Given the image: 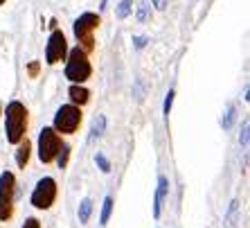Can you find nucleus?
<instances>
[{"label": "nucleus", "instance_id": "f257e3e1", "mask_svg": "<svg viewBox=\"0 0 250 228\" xmlns=\"http://www.w3.org/2000/svg\"><path fill=\"white\" fill-rule=\"evenodd\" d=\"M27 127H29V111L23 102L12 100L5 109V134L7 142L18 145V142L27 138Z\"/></svg>", "mask_w": 250, "mask_h": 228}, {"label": "nucleus", "instance_id": "f03ea898", "mask_svg": "<svg viewBox=\"0 0 250 228\" xmlns=\"http://www.w3.org/2000/svg\"><path fill=\"white\" fill-rule=\"evenodd\" d=\"M102 25V16L95 12H83L82 16L77 18L75 23H72V32H75V39L86 54L95 52V47H97V41H95V32L99 29Z\"/></svg>", "mask_w": 250, "mask_h": 228}, {"label": "nucleus", "instance_id": "7ed1b4c3", "mask_svg": "<svg viewBox=\"0 0 250 228\" xmlns=\"http://www.w3.org/2000/svg\"><path fill=\"white\" fill-rule=\"evenodd\" d=\"M93 77V64L88 54L83 52L82 47H72L68 50L65 57V79L70 84H86Z\"/></svg>", "mask_w": 250, "mask_h": 228}, {"label": "nucleus", "instance_id": "20e7f679", "mask_svg": "<svg viewBox=\"0 0 250 228\" xmlns=\"http://www.w3.org/2000/svg\"><path fill=\"white\" fill-rule=\"evenodd\" d=\"M82 120H83L82 106L63 104V106H59L57 113H54L52 129L57 131L59 136H72V134H77V131H79V127H82Z\"/></svg>", "mask_w": 250, "mask_h": 228}, {"label": "nucleus", "instance_id": "39448f33", "mask_svg": "<svg viewBox=\"0 0 250 228\" xmlns=\"http://www.w3.org/2000/svg\"><path fill=\"white\" fill-rule=\"evenodd\" d=\"M14 199H16V176L5 170L0 174V222H9L14 217Z\"/></svg>", "mask_w": 250, "mask_h": 228}, {"label": "nucleus", "instance_id": "423d86ee", "mask_svg": "<svg viewBox=\"0 0 250 228\" xmlns=\"http://www.w3.org/2000/svg\"><path fill=\"white\" fill-rule=\"evenodd\" d=\"M57 194H59V187L57 181L52 176H43L41 181L36 183V187L32 190V197H29V204L34 205L36 210H50L57 201Z\"/></svg>", "mask_w": 250, "mask_h": 228}, {"label": "nucleus", "instance_id": "0eeeda50", "mask_svg": "<svg viewBox=\"0 0 250 228\" xmlns=\"http://www.w3.org/2000/svg\"><path fill=\"white\" fill-rule=\"evenodd\" d=\"M61 145H63L61 136H59L52 127H43L41 134H39V160L45 165L54 163Z\"/></svg>", "mask_w": 250, "mask_h": 228}, {"label": "nucleus", "instance_id": "6e6552de", "mask_svg": "<svg viewBox=\"0 0 250 228\" xmlns=\"http://www.w3.org/2000/svg\"><path fill=\"white\" fill-rule=\"evenodd\" d=\"M68 39L61 29H52V34L47 39V46H45V64L47 66H57L61 61H65L68 57Z\"/></svg>", "mask_w": 250, "mask_h": 228}, {"label": "nucleus", "instance_id": "1a4fd4ad", "mask_svg": "<svg viewBox=\"0 0 250 228\" xmlns=\"http://www.w3.org/2000/svg\"><path fill=\"white\" fill-rule=\"evenodd\" d=\"M169 194V179L167 176H158V187H156V199H153V217L160 219V212H163V204Z\"/></svg>", "mask_w": 250, "mask_h": 228}, {"label": "nucleus", "instance_id": "9d476101", "mask_svg": "<svg viewBox=\"0 0 250 228\" xmlns=\"http://www.w3.org/2000/svg\"><path fill=\"white\" fill-rule=\"evenodd\" d=\"M68 97H70V104H75V106H86L88 102H90V91H88L83 84H70Z\"/></svg>", "mask_w": 250, "mask_h": 228}, {"label": "nucleus", "instance_id": "9b49d317", "mask_svg": "<svg viewBox=\"0 0 250 228\" xmlns=\"http://www.w3.org/2000/svg\"><path fill=\"white\" fill-rule=\"evenodd\" d=\"M29 156H32V142H29L27 138H23V140L16 145V165L21 167V170L27 167Z\"/></svg>", "mask_w": 250, "mask_h": 228}, {"label": "nucleus", "instance_id": "f8f14e48", "mask_svg": "<svg viewBox=\"0 0 250 228\" xmlns=\"http://www.w3.org/2000/svg\"><path fill=\"white\" fill-rule=\"evenodd\" d=\"M131 12H133V0H120V5L115 9V16L120 21H124V18L131 16Z\"/></svg>", "mask_w": 250, "mask_h": 228}, {"label": "nucleus", "instance_id": "ddd939ff", "mask_svg": "<svg viewBox=\"0 0 250 228\" xmlns=\"http://www.w3.org/2000/svg\"><path fill=\"white\" fill-rule=\"evenodd\" d=\"M90 215H93V201L86 197V199L79 204V222H82V224H88Z\"/></svg>", "mask_w": 250, "mask_h": 228}, {"label": "nucleus", "instance_id": "4468645a", "mask_svg": "<svg viewBox=\"0 0 250 228\" xmlns=\"http://www.w3.org/2000/svg\"><path fill=\"white\" fill-rule=\"evenodd\" d=\"M111 212H113V197H106L104 205H102V217H99V224H102V226H106V224H108Z\"/></svg>", "mask_w": 250, "mask_h": 228}, {"label": "nucleus", "instance_id": "2eb2a0df", "mask_svg": "<svg viewBox=\"0 0 250 228\" xmlns=\"http://www.w3.org/2000/svg\"><path fill=\"white\" fill-rule=\"evenodd\" d=\"M104 129H106V117L104 115H97L93 120V129H90V138H97V136L104 134Z\"/></svg>", "mask_w": 250, "mask_h": 228}, {"label": "nucleus", "instance_id": "dca6fc26", "mask_svg": "<svg viewBox=\"0 0 250 228\" xmlns=\"http://www.w3.org/2000/svg\"><path fill=\"white\" fill-rule=\"evenodd\" d=\"M68 160H70V145H61V149H59V154H57V163H59V167L61 170H65L68 167Z\"/></svg>", "mask_w": 250, "mask_h": 228}, {"label": "nucleus", "instance_id": "f3484780", "mask_svg": "<svg viewBox=\"0 0 250 228\" xmlns=\"http://www.w3.org/2000/svg\"><path fill=\"white\" fill-rule=\"evenodd\" d=\"M234 117H237V109H234L232 104H228V106H226V115H223V120H221L223 129H232Z\"/></svg>", "mask_w": 250, "mask_h": 228}, {"label": "nucleus", "instance_id": "a211bd4d", "mask_svg": "<svg viewBox=\"0 0 250 228\" xmlns=\"http://www.w3.org/2000/svg\"><path fill=\"white\" fill-rule=\"evenodd\" d=\"M149 18H151V7L146 5V2H142V5L138 7V21L140 23H146Z\"/></svg>", "mask_w": 250, "mask_h": 228}, {"label": "nucleus", "instance_id": "6ab92c4d", "mask_svg": "<svg viewBox=\"0 0 250 228\" xmlns=\"http://www.w3.org/2000/svg\"><path fill=\"white\" fill-rule=\"evenodd\" d=\"M39 72H41V61H29L27 64V77L29 79H36V77H39Z\"/></svg>", "mask_w": 250, "mask_h": 228}, {"label": "nucleus", "instance_id": "aec40b11", "mask_svg": "<svg viewBox=\"0 0 250 228\" xmlns=\"http://www.w3.org/2000/svg\"><path fill=\"white\" fill-rule=\"evenodd\" d=\"M95 163L99 165V170L104 172V174H108V172H111V163H108V158H106L104 154H97V156H95Z\"/></svg>", "mask_w": 250, "mask_h": 228}, {"label": "nucleus", "instance_id": "412c9836", "mask_svg": "<svg viewBox=\"0 0 250 228\" xmlns=\"http://www.w3.org/2000/svg\"><path fill=\"white\" fill-rule=\"evenodd\" d=\"M174 97H176L174 91H169V93L165 95V106H163V113H165V115H169V113H171V106H174Z\"/></svg>", "mask_w": 250, "mask_h": 228}, {"label": "nucleus", "instance_id": "4be33fe9", "mask_svg": "<svg viewBox=\"0 0 250 228\" xmlns=\"http://www.w3.org/2000/svg\"><path fill=\"white\" fill-rule=\"evenodd\" d=\"M248 129H250V122L246 120L244 127H241V136H239V142H241L244 147H248Z\"/></svg>", "mask_w": 250, "mask_h": 228}, {"label": "nucleus", "instance_id": "5701e85b", "mask_svg": "<svg viewBox=\"0 0 250 228\" xmlns=\"http://www.w3.org/2000/svg\"><path fill=\"white\" fill-rule=\"evenodd\" d=\"M149 43V39L146 36H133V46H135V50H142V47Z\"/></svg>", "mask_w": 250, "mask_h": 228}, {"label": "nucleus", "instance_id": "b1692460", "mask_svg": "<svg viewBox=\"0 0 250 228\" xmlns=\"http://www.w3.org/2000/svg\"><path fill=\"white\" fill-rule=\"evenodd\" d=\"M23 228H41V222H39L36 217H29V219H25Z\"/></svg>", "mask_w": 250, "mask_h": 228}, {"label": "nucleus", "instance_id": "393cba45", "mask_svg": "<svg viewBox=\"0 0 250 228\" xmlns=\"http://www.w3.org/2000/svg\"><path fill=\"white\" fill-rule=\"evenodd\" d=\"M167 2L169 0H151V5L156 7L158 12H165V9H167Z\"/></svg>", "mask_w": 250, "mask_h": 228}, {"label": "nucleus", "instance_id": "a878e982", "mask_svg": "<svg viewBox=\"0 0 250 228\" xmlns=\"http://www.w3.org/2000/svg\"><path fill=\"white\" fill-rule=\"evenodd\" d=\"M135 97H138V102L142 100V82L135 84Z\"/></svg>", "mask_w": 250, "mask_h": 228}, {"label": "nucleus", "instance_id": "bb28decb", "mask_svg": "<svg viewBox=\"0 0 250 228\" xmlns=\"http://www.w3.org/2000/svg\"><path fill=\"white\" fill-rule=\"evenodd\" d=\"M5 2H7V0H0V5H5Z\"/></svg>", "mask_w": 250, "mask_h": 228}, {"label": "nucleus", "instance_id": "cd10ccee", "mask_svg": "<svg viewBox=\"0 0 250 228\" xmlns=\"http://www.w3.org/2000/svg\"><path fill=\"white\" fill-rule=\"evenodd\" d=\"M0 115H2V106H0Z\"/></svg>", "mask_w": 250, "mask_h": 228}]
</instances>
